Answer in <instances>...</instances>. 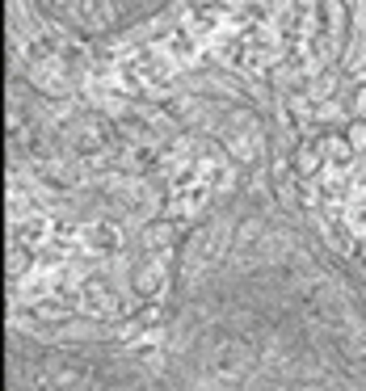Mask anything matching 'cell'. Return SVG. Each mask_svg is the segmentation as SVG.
I'll list each match as a JSON object with an SVG mask.
<instances>
[{"label":"cell","mask_w":366,"mask_h":391,"mask_svg":"<svg viewBox=\"0 0 366 391\" xmlns=\"http://www.w3.org/2000/svg\"><path fill=\"white\" fill-rule=\"evenodd\" d=\"M169 387V383H160ZM139 358L110 345H68L13 333L9 391H160Z\"/></svg>","instance_id":"obj_2"},{"label":"cell","mask_w":366,"mask_h":391,"mask_svg":"<svg viewBox=\"0 0 366 391\" xmlns=\"http://www.w3.org/2000/svg\"><path fill=\"white\" fill-rule=\"evenodd\" d=\"M164 383L177 391H366V282L270 207L202 219L173 257Z\"/></svg>","instance_id":"obj_1"}]
</instances>
